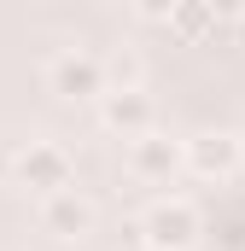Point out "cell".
Masks as SVG:
<instances>
[{"mask_svg": "<svg viewBox=\"0 0 245 251\" xmlns=\"http://www.w3.org/2000/svg\"><path fill=\"white\" fill-rule=\"evenodd\" d=\"M140 234L152 240V251H187L198 240V210H193L187 199H158V204L146 210Z\"/></svg>", "mask_w": 245, "mask_h": 251, "instance_id": "6da1fadb", "label": "cell"}, {"mask_svg": "<svg viewBox=\"0 0 245 251\" xmlns=\"http://www.w3.org/2000/svg\"><path fill=\"white\" fill-rule=\"evenodd\" d=\"M18 181H24L29 193H64V187H70V152L35 140V146L18 158Z\"/></svg>", "mask_w": 245, "mask_h": 251, "instance_id": "7a4b0ae2", "label": "cell"}, {"mask_svg": "<svg viewBox=\"0 0 245 251\" xmlns=\"http://www.w3.org/2000/svg\"><path fill=\"white\" fill-rule=\"evenodd\" d=\"M187 164V152L175 146V140H164V134H134V146H128V170L140 176V181H170L175 170Z\"/></svg>", "mask_w": 245, "mask_h": 251, "instance_id": "3957f363", "label": "cell"}, {"mask_svg": "<svg viewBox=\"0 0 245 251\" xmlns=\"http://www.w3.org/2000/svg\"><path fill=\"white\" fill-rule=\"evenodd\" d=\"M53 94L59 100H99L105 94V70H99V59H88V53H64V59H53Z\"/></svg>", "mask_w": 245, "mask_h": 251, "instance_id": "277c9868", "label": "cell"}, {"mask_svg": "<svg viewBox=\"0 0 245 251\" xmlns=\"http://www.w3.org/2000/svg\"><path fill=\"white\" fill-rule=\"evenodd\" d=\"M187 170L204 176V181L234 176V170H240V140H234V134H198V140L187 146Z\"/></svg>", "mask_w": 245, "mask_h": 251, "instance_id": "5b68a950", "label": "cell"}, {"mask_svg": "<svg viewBox=\"0 0 245 251\" xmlns=\"http://www.w3.org/2000/svg\"><path fill=\"white\" fill-rule=\"evenodd\" d=\"M41 228H47V234H59V240H76V234H88V228H94V204H88V199H76V187L47 193V204H41Z\"/></svg>", "mask_w": 245, "mask_h": 251, "instance_id": "8992f818", "label": "cell"}, {"mask_svg": "<svg viewBox=\"0 0 245 251\" xmlns=\"http://www.w3.org/2000/svg\"><path fill=\"white\" fill-rule=\"evenodd\" d=\"M105 105V128H117L122 140H134V134H146L152 128V100L140 94V88H117V94H99Z\"/></svg>", "mask_w": 245, "mask_h": 251, "instance_id": "52a82bcc", "label": "cell"}, {"mask_svg": "<svg viewBox=\"0 0 245 251\" xmlns=\"http://www.w3.org/2000/svg\"><path fill=\"white\" fill-rule=\"evenodd\" d=\"M210 18H216V12H210V0H181V6H175V18H170V24H175V29H181L187 41H198V35H204V29H210Z\"/></svg>", "mask_w": 245, "mask_h": 251, "instance_id": "ba28073f", "label": "cell"}, {"mask_svg": "<svg viewBox=\"0 0 245 251\" xmlns=\"http://www.w3.org/2000/svg\"><path fill=\"white\" fill-rule=\"evenodd\" d=\"M175 6H181V0H134V12H140V18H152V24H170V18H175Z\"/></svg>", "mask_w": 245, "mask_h": 251, "instance_id": "9c48e42d", "label": "cell"}, {"mask_svg": "<svg viewBox=\"0 0 245 251\" xmlns=\"http://www.w3.org/2000/svg\"><path fill=\"white\" fill-rule=\"evenodd\" d=\"M240 6H245V0H210V12H222V18H234Z\"/></svg>", "mask_w": 245, "mask_h": 251, "instance_id": "30bf717a", "label": "cell"}, {"mask_svg": "<svg viewBox=\"0 0 245 251\" xmlns=\"http://www.w3.org/2000/svg\"><path fill=\"white\" fill-rule=\"evenodd\" d=\"M240 41H245V24H240Z\"/></svg>", "mask_w": 245, "mask_h": 251, "instance_id": "8fae6325", "label": "cell"}]
</instances>
